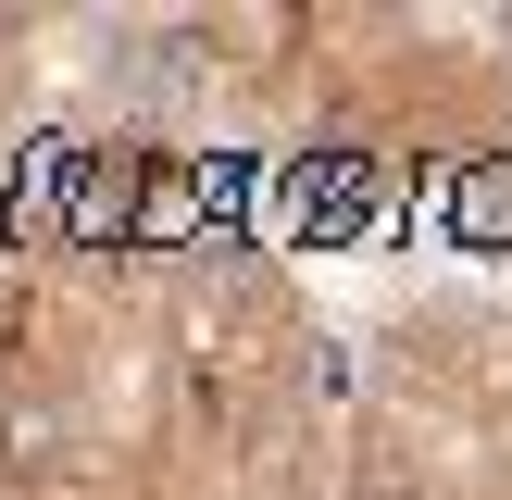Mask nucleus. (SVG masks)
Wrapping results in <instances>:
<instances>
[{"instance_id": "nucleus-1", "label": "nucleus", "mask_w": 512, "mask_h": 500, "mask_svg": "<svg viewBox=\"0 0 512 500\" xmlns=\"http://www.w3.org/2000/svg\"><path fill=\"white\" fill-rule=\"evenodd\" d=\"M138 450L188 500H338L325 438V325L263 238L200 225L150 288Z\"/></svg>"}, {"instance_id": "nucleus-2", "label": "nucleus", "mask_w": 512, "mask_h": 500, "mask_svg": "<svg viewBox=\"0 0 512 500\" xmlns=\"http://www.w3.org/2000/svg\"><path fill=\"white\" fill-rule=\"evenodd\" d=\"M375 400L450 425L475 450H512V300L500 288H438L375 325Z\"/></svg>"}, {"instance_id": "nucleus-3", "label": "nucleus", "mask_w": 512, "mask_h": 500, "mask_svg": "<svg viewBox=\"0 0 512 500\" xmlns=\"http://www.w3.org/2000/svg\"><path fill=\"white\" fill-rule=\"evenodd\" d=\"M338 500H512V463L400 400H363L338 425Z\"/></svg>"}, {"instance_id": "nucleus-4", "label": "nucleus", "mask_w": 512, "mask_h": 500, "mask_svg": "<svg viewBox=\"0 0 512 500\" xmlns=\"http://www.w3.org/2000/svg\"><path fill=\"white\" fill-rule=\"evenodd\" d=\"M25 75H38V50H25V25L0 13V125H13V100H25Z\"/></svg>"}]
</instances>
